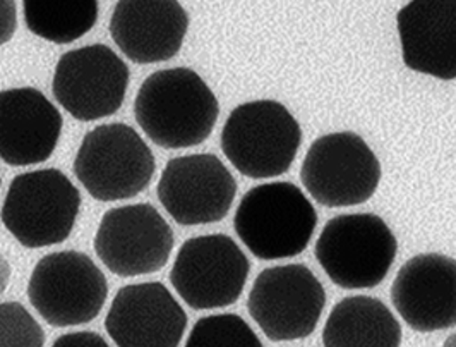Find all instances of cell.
Returning a JSON list of instances; mask_svg holds the SVG:
<instances>
[{
  "label": "cell",
  "instance_id": "cell-6",
  "mask_svg": "<svg viewBox=\"0 0 456 347\" xmlns=\"http://www.w3.org/2000/svg\"><path fill=\"white\" fill-rule=\"evenodd\" d=\"M153 152L127 124H103L90 131L74 159V174L98 202L134 198L155 178Z\"/></svg>",
  "mask_w": 456,
  "mask_h": 347
},
{
  "label": "cell",
  "instance_id": "cell-14",
  "mask_svg": "<svg viewBox=\"0 0 456 347\" xmlns=\"http://www.w3.org/2000/svg\"><path fill=\"white\" fill-rule=\"evenodd\" d=\"M105 328L117 347H179L187 315L161 282H139L115 294Z\"/></svg>",
  "mask_w": 456,
  "mask_h": 347
},
{
  "label": "cell",
  "instance_id": "cell-21",
  "mask_svg": "<svg viewBox=\"0 0 456 347\" xmlns=\"http://www.w3.org/2000/svg\"><path fill=\"white\" fill-rule=\"evenodd\" d=\"M183 347H263V343L244 318L222 313L200 318Z\"/></svg>",
  "mask_w": 456,
  "mask_h": 347
},
{
  "label": "cell",
  "instance_id": "cell-25",
  "mask_svg": "<svg viewBox=\"0 0 456 347\" xmlns=\"http://www.w3.org/2000/svg\"><path fill=\"white\" fill-rule=\"evenodd\" d=\"M11 265L9 261L0 255V294L5 293L7 285H9V280H11Z\"/></svg>",
  "mask_w": 456,
  "mask_h": 347
},
{
  "label": "cell",
  "instance_id": "cell-12",
  "mask_svg": "<svg viewBox=\"0 0 456 347\" xmlns=\"http://www.w3.org/2000/svg\"><path fill=\"white\" fill-rule=\"evenodd\" d=\"M129 87V68L110 46H81L66 52L55 68V100L77 120L114 116Z\"/></svg>",
  "mask_w": 456,
  "mask_h": 347
},
{
  "label": "cell",
  "instance_id": "cell-2",
  "mask_svg": "<svg viewBox=\"0 0 456 347\" xmlns=\"http://www.w3.org/2000/svg\"><path fill=\"white\" fill-rule=\"evenodd\" d=\"M316 226V209L292 183L252 187L233 217L239 239L259 260H283L304 253Z\"/></svg>",
  "mask_w": 456,
  "mask_h": 347
},
{
  "label": "cell",
  "instance_id": "cell-9",
  "mask_svg": "<svg viewBox=\"0 0 456 347\" xmlns=\"http://www.w3.org/2000/svg\"><path fill=\"white\" fill-rule=\"evenodd\" d=\"M326 291L305 265L265 269L252 284L248 310L252 320L274 343L309 337L320 324Z\"/></svg>",
  "mask_w": 456,
  "mask_h": 347
},
{
  "label": "cell",
  "instance_id": "cell-17",
  "mask_svg": "<svg viewBox=\"0 0 456 347\" xmlns=\"http://www.w3.org/2000/svg\"><path fill=\"white\" fill-rule=\"evenodd\" d=\"M62 133V116L37 88L0 92V159L14 167L48 161Z\"/></svg>",
  "mask_w": 456,
  "mask_h": 347
},
{
  "label": "cell",
  "instance_id": "cell-1",
  "mask_svg": "<svg viewBox=\"0 0 456 347\" xmlns=\"http://www.w3.org/2000/svg\"><path fill=\"white\" fill-rule=\"evenodd\" d=\"M220 105L203 78L187 68L161 70L141 85L134 102L139 128L167 150L205 143L218 120Z\"/></svg>",
  "mask_w": 456,
  "mask_h": 347
},
{
  "label": "cell",
  "instance_id": "cell-15",
  "mask_svg": "<svg viewBox=\"0 0 456 347\" xmlns=\"http://www.w3.org/2000/svg\"><path fill=\"white\" fill-rule=\"evenodd\" d=\"M391 302L417 332L456 325V260L439 253L411 258L391 285Z\"/></svg>",
  "mask_w": 456,
  "mask_h": 347
},
{
  "label": "cell",
  "instance_id": "cell-23",
  "mask_svg": "<svg viewBox=\"0 0 456 347\" xmlns=\"http://www.w3.org/2000/svg\"><path fill=\"white\" fill-rule=\"evenodd\" d=\"M52 347H110L109 343L94 332H72L61 335Z\"/></svg>",
  "mask_w": 456,
  "mask_h": 347
},
{
  "label": "cell",
  "instance_id": "cell-18",
  "mask_svg": "<svg viewBox=\"0 0 456 347\" xmlns=\"http://www.w3.org/2000/svg\"><path fill=\"white\" fill-rule=\"evenodd\" d=\"M407 68L439 79L456 78V0H413L396 16Z\"/></svg>",
  "mask_w": 456,
  "mask_h": 347
},
{
  "label": "cell",
  "instance_id": "cell-3",
  "mask_svg": "<svg viewBox=\"0 0 456 347\" xmlns=\"http://www.w3.org/2000/svg\"><path fill=\"white\" fill-rule=\"evenodd\" d=\"M302 129L289 109L256 100L232 111L222 131V150L242 176L268 179L285 174L296 161Z\"/></svg>",
  "mask_w": 456,
  "mask_h": 347
},
{
  "label": "cell",
  "instance_id": "cell-7",
  "mask_svg": "<svg viewBox=\"0 0 456 347\" xmlns=\"http://www.w3.org/2000/svg\"><path fill=\"white\" fill-rule=\"evenodd\" d=\"M109 284L92 258L79 252L44 256L28 284V298L52 326L93 322L103 310Z\"/></svg>",
  "mask_w": 456,
  "mask_h": 347
},
{
  "label": "cell",
  "instance_id": "cell-10",
  "mask_svg": "<svg viewBox=\"0 0 456 347\" xmlns=\"http://www.w3.org/2000/svg\"><path fill=\"white\" fill-rule=\"evenodd\" d=\"M249 272L248 256L232 237L208 234L183 243L170 282L192 310H216L239 302Z\"/></svg>",
  "mask_w": 456,
  "mask_h": 347
},
{
  "label": "cell",
  "instance_id": "cell-24",
  "mask_svg": "<svg viewBox=\"0 0 456 347\" xmlns=\"http://www.w3.org/2000/svg\"><path fill=\"white\" fill-rule=\"evenodd\" d=\"M18 28L16 4L11 0H0V46L7 44Z\"/></svg>",
  "mask_w": 456,
  "mask_h": 347
},
{
  "label": "cell",
  "instance_id": "cell-5",
  "mask_svg": "<svg viewBox=\"0 0 456 347\" xmlns=\"http://www.w3.org/2000/svg\"><path fill=\"white\" fill-rule=\"evenodd\" d=\"M81 209L79 189L57 169L24 172L7 189L0 219L26 248L61 244L76 226Z\"/></svg>",
  "mask_w": 456,
  "mask_h": 347
},
{
  "label": "cell",
  "instance_id": "cell-20",
  "mask_svg": "<svg viewBox=\"0 0 456 347\" xmlns=\"http://www.w3.org/2000/svg\"><path fill=\"white\" fill-rule=\"evenodd\" d=\"M24 21L31 33L68 45L85 37L98 21L96 0H24Z\"/></svg>",
  "mask_w": 456,
  "mask_h": 347
},
{
  "label": "cell",
  "instance_id": "cell-19",
  "mask_svg": "<svg viewBox=\"0 0 456 347\" xmlns=\"http://www.w3.org/2000/svg\"><path fill=\"white\" fill-rule=\"evenodd\" d=\"M324 347H400L402 326L378 298L350 296L338 302L322 330Z\"/></svg>",
  "mask_w": 456,
  "mask_h": 347
},
{
  "label": "cell",
  "instance_id": "cell-8",
  "mask_svg": "<svg viewBox=\"0 0 456 347\" xmlns=\"http://www.w3.org/2000/svg\"><path fill=\"white\" fill-rule=\"evenodd\" d=\"M300 181L322 207H355L378 191L381 163L359 135L331 133L311 145Z\"/></svg>",
  "mask_w": 456,
  "mask_h": 347
},
{
  "label": "cell",
  "instance_id": "cell-16",
  "mask_svg": "<svg viewBox=\"0 0 456 347\" xmlns=\"http://www.w3.org/2000/svg\"><path fill=\"white\" fill-rule=\"evenodd\" d=\"M189 16L175 0H122L110 20V35L136 64H157L183 48Z\"/></svg>",
  "mask_w": 456,
  "mask_h": 347
},
{
  "label": "cell",
  "instance_id": "cell-26",
  "mask_svg": "<svg viewBox=\"0 0 456 347\" xmlns=\"http://www.w3.org/2000/svg\"><path fill=\"white\" fill-rule=\"evenodd\" d=\"M443 347H456V332L446 339V343H444V346Z\"/></svg>",
  "mask_w": 456,
  "mask_h": 347
},
{
  "label": "cell",
  "instance_id": "cell-13",
  "mask_svg": "<svg viewBox=\"0 0 456 347\" xmlns=\"http://www.w3.org/2000/svg\"><path fill=\"white\" fill-rule=\"evenodd\" d=\"M157 193L163 209L179 226H205L227 217L237 183L218 157L196 153L168 161Z\"/></svg>",
  "mask_w": 456,
  "mask_h": 347
},
{
  "label": "cell",
  "instance_id": "cell-22",
  "mask_svg": "<svg viewBox=\"0 0 456 347\" xmlns=\"http://www.w3.org/2000/svg\"><path fill=\"white\" fill-rule=\"evenodd\" d=\"M45 332L21 302H0V347H44Z\"/></svg>",
  "mask_w": 456,
  "mask_h": 347
},
{
  "label": "cell",
  "instance_id": "cell-11",
  "mask_svg": "<svg viewBox=\"0 0 456 347\" xmlns=\"http://www.w3.org/2000/svg\"><path fill=\"white\" fill-rule=\"evenodd\" d=\"M172 250V227L148 203L109 210L94 235L96 255L118 277L159 272L168 263Z\"/></svg>",
  "mask_w": 456,
  "mask_h": 347
},
{
  "label": "cell",
  "instance_id": "cell-4",
  "mask_svg": "<svg viewBox=\"0 0 456 347\" xmlns=\"http://www.w3.org/2000/svg\"><path fill=\"white\" fill-rule=\"evenodd\" d=\"M398 241L374 213H345L328 220L316 241V260L342 289H370L391 270Z\"/></svg>",
  "mask_w": 456,
  "mask_h": 347
}]
</instances>
